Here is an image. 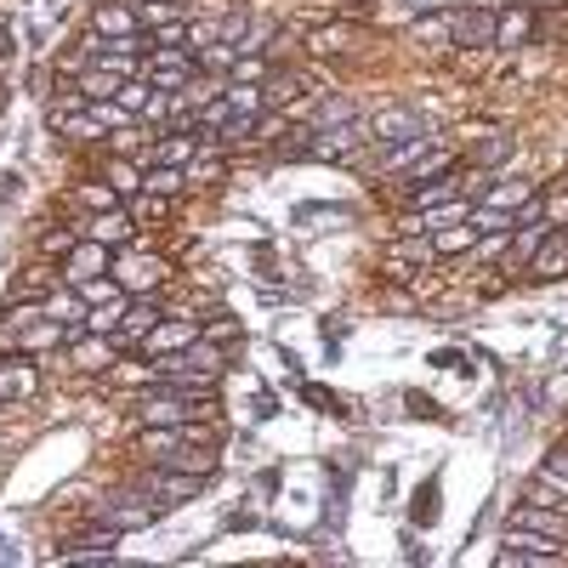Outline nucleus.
I'll return each instance as SVG.
<instances>
[{
    "instance_id": "1",
    "label": "nucleus",
    "mask_w": 568,
    "mask_h": 568,
    "mask_svg": "<svg viewBox=\"0 0 568 568\" xmlns=\"http://www.w3.org/2000/svg\"><path fill=\"white\" fill-rule=\"evenodd\" d=\"M420 136H433V125L409 103H387L364 120V142H375V149H404V142H420Z\"/></svg>"
},
{
    "instance_id": "2",
    "label": "nucleus",
    "mask_w": 568,
    "mask_h": 568,
    "mask_svg": "<svg viewBox=\"0 0 568 568\" xmlns=\"http://www.w3.org/2000/svg\"><path fill=\"white\" fill-rule=\"evenodd\" d=\"M200 74V58L187 52V45H154L149 58H142V74L136 80H149L154 91H165V98H176V91H187Z\"/></svg>"
},
{
    "instance_id": "3",
    "label": "nucleus",
    "mask_w": 568,
    "mask_h": 568,
    "mask_svg": "<svg viewBox=\"0 0 568 568\" xmlns=\"http://www.w3.org/2000/svg\"><path fill=\"white\" fill-rule=\"evenodd\" d=\"M165 511H171V506H165L160 495L142 489V495H109V500H98V511H91V517H98V524H109V529H120V535H131V529L160 524Z\"/></svg>"
},
{
    "instance_id": "4",
    "label": "nucleus",
    "mask_w": 568,
    "mask_h": 568,
    "mask_svg": "<svg viewBox=\"0 0 568 568\" xmlns=\"http://www.w3.org/2000/svg\"><path fill=\"white\" fill-rule=\"evenodd\" d=\"M114 284H120V291L125 296H149V291H160V284H165V262L160 256H120L114 262Z\"/></svg>"
},
{
    "instance_id": "5",
    "label": "nucleus",
    "mask_w": 568,
    "mask_h": 568,
    "mask_svg": "<svg viewBox=\"0 0 568 568\" xmlns=\"http://www.w3.org/2000/svg\"><path fill=\"white\" fill-rule=\"evenodd\" d=\"M142 489H149V495H160L165 506H176V500H187V495H200L205 489V478H200V471H176V466H149V478H142Z\"/></svg>"
},
{
    "instance_id": "6",
    "label": "nucleus",
    "mask_w": 568,
    "mask_h": 568,
    "mask_svg": "<svg viewBox=\"0 0 568 568\" xmlns=\"http://www.w3.org/2000/svg\"><path fill=\"white\" fill-rule=\"evenodd\" d=\"M495 23H500V12H489V7H460L455 12V45H466V52H489Z\"/></svg>"
},
{
    "instance_id": "7",
    "label": "nucleus",
    "mask_w": 568,
    "mask_h": 568,
    "mask_svg": "<svg viewBox=\"0 0 568 568\" xmlns=\"http://www.w3.org/2000/svg\"><path fill=\"white\" fill-rule=\"evenodd\" d=\"M535 194H540V187H535L529 176H484L478 205H495V211H511V216H517V205H529Z\"/></svg>"
},
{
    "instance_id": "8",
    "label": "nucleus",
    "mask_w": 568,
    "mask_h": 568,
    "mask_svg": "<svg viewBox=\"0 0 568 568\" xmlns=\"http://www.w3.org/2000/svg\"><path fill=\"white\" fill-rule=\"evenodd\" d=\"M165 318V307L160 302H149V296H131L125 302V318H120V329H114V342L120 347H142V336H149V329Z\"/></svg>"
},
{
    "instance_id": "9",
    "label": "nucleus",
    "mask_w": 568,
    "mask_h": 568,
    "mask_svg": "<svg viewBox=\"0 0 568 568\" xmlns=\"http://www.w3.org/2000/svg\"><path fill=\"white\" fill-rule=\"evenodd\" d=\"M98 273H109V245H98V240H80L69 256H63V284H80L85 278H98Z\"/></svg>"
},
{
    "instance_id": "10",
    "label": "nucleus",
    "mask_w": 568,
    "mask_h": 568,
    "mask_svg": "<svg viewBox=\"0 0 568 568\" xmlns=\"http://www.w3.org/2000/svg\"><path fill=\"white\" fill-rule=\"evenodd\" d=\"M187 342H200V324L194 318H160L154 329H149V336H142V353H182Z\"/></svg>"
},
{
    "instance_id": "11",
    "label": "nucleus",
    "mask_w": 568,
    "mask_h": 568,
    "mask_svg": "<svg viewBox=\"0 0 568 568\" xmlns=\"http://www.w3.org/2000/svg\"><path fill=\"white\" fill-rule=\"evenodd\" d=\"M34 387H40V375L29 369V353L0 358V404H23V398H34Z\"/></svg>"
},
{
    "instance_id": "12",
    "label": "nucleus",
    "mask_w": 568,
    "mask_h": 568,
    "mask_svg": "<svg viewBox=\"0 0 568 568\" xmlns=\"http://www.w3.org/2000/svg\"><path fill=\"white\" fill-rule=\"evenodd\" d=\"M80 240H98V245H109V251H125L131 245V211H98V216H91L85 222V233H80Z\"/></svg>"
},
{
    "instance_id": "13",
    "label": "nucleus",
    "mask_w": 568,
    "mask_h": 568,
    "mask_svg": "<svg viewBox=\"0 0 568 568\" xmlns=\"http://www.w3.org/2000/svg\"><path fill=\"white\" fill-rule=\"evenodd\" d=\"M91 34H103V40H131V34H149V29H142L136 7L114 0V7H98V18H91Z\"/></svg>"
},
{
    "instance_id": "14",
    "label": "nucleus",
    "mask_w": 568,
    "mask_h": 568,
    "mask_svg": "<svg viewBox=\"0 0 568 568\" xmlns=\"http://www.w3.org/2000/svg\"><path fill=\"white\" fill-rule=\"evenodd\" d=\"M506 529H535V535H551V540H562V529H568V517L562 511H551V506H535V500H524L511 517H506Z\"/></svg>"
},
{
    "instance_id": "15",
    "label": "nucleus",
    "mask_w": 568,
    "mask_h": 568,
    "mask_svg": "<svg viewBox=\"0 0 568 568\" xmlns=\"http://www.w3.org/2000/svg\"><path fill=\"white\" fill-rule=\"evenodd\" d=\"M529 273H535V278H562V273H568V227H551V233H546L540 251H535V262H529Z\"/></svg>"
},
{
    "instance_id": "16",
    "label": "nucleus",
    "mask_w": 568,
    "mask_h": 568,
    "mask_svg": "<svg viewBox=\"0 0 568 568\" xmlns=\"http://www.w3.org/2000/svg\"><path fill=\"white\" fill-rule=\"evenodd\" d=\"M478 240H484V233L471 227V222H444V227H433V251H438V256H471V251H478Z\"/></svg>"
},
{
    "instance_id": "17",
    "label": "nucleus",
    "mask_w": 568,
    "mask_h": 568,
    "mask_svg": "<svg viewBox=\"0 0 568 568\" xmlns=\"http://www.w3.org/2000/svg\"><path fill=\"white\" fill-rule=\"evenodd\" d=\"M529 40H535V12H529V7H511V12H500V23H495V45L517 52V45H529Z\"/></svg>"
},
{
    "instance_id": "18",
    "label": "nucleus",
    "mask_w": 568,
    "mask_h": 568,
    "mask_svg": "<svg viewBox=\"0 0 568 568\" xmlns=\"http://www.w3.org/2000/svg\"><path fill=\"white\" fill-rule=\"evenodd\" d=\"M455 194H460V176L449 171V176H438V182H415V187H409V205H415V211H433V205H449Z\"/></svg>"
},
{
    "instance_id": "19",
    "label": "nucleus",
    "mask_w": 568,
    "mask_h": 568,
    "mask_svg": "<svg viewBox=\"0 0 568 568\" xmlns=\"http://www.w3.org/2000/svg\"><path fill=\"white\" fill-rule=\"evenodd\" d=\"M415 40L433 45V52L455 45V12H426V18H415Z\"/></svg>"
},
{
    "instance_id": "20",
    "label": "nucleus",
    "mask_w": 568,
    "mask_h": 568,
    "mask_svg": "<svg viewBox=\"0 0 568 568\" xmlns=\"http://www.w3.org/2000/svg\"><path fill=\"white\" fill-rule=\"evenodd\" d=\"M364 40V29H353V23H324V29H307V45L313 52H347V45H358Z\"/></svg>"
},
{
    "instance_id": "21",
    "label": "nucleus",
    "mask_w": 568,
    "mask_h": 568,
    "mask_svg": "<svg viewBox=\"0 0 568 568\" xmlns=\"http://www.w3.org/2000/svg\"><path fill=\"white\" fill-rule=\"evenodd\" d=\"M91 103H114L120 98V85H125V74H109V69H80V80H74Z\"/></svg>"
},
{
    "instance_id": "22",
    "label": "nucleus",
    "mask_w": 568,
    "mask_h": 568,
    "mask_svg": "<svg viewBox=\"0 0 568 568\" xmlns=\"http://www.w3.org/2000/svg\"><path fill=\"white\" fill-rule=\"evenodd\" d=\"M182 187H187L182 165H149V176H142V194H160V200H176Z\"/></svg>"
},
{
    "instance_id": "23",
    "label": "nucleus",
    "mask_w": 568,
    "mask_h": 568,
    "mask_svg": "<svg viewBox=\"0 0 568 568\" xmlns=\"http://www.w3.org/2000/svg\"><path fill=\"white\" fill-rule=\"evenodd\" d=\"M114 353H120V342H114V336L103 342V336H91V329L74 342V358H80L85 369H109V364H114Z\"/></svg>"
},
{
    "instance_id": "24",
    "label": "nucleus",
    "mask_w": 568,
    "mask_h": 568,
    "mask_svg": "<svg viewBox=\"0 0 568 568\" xmlns=\"http://www.w3.org/2000/svg\"><path fill=\"white\" fill-rule=\"evenodd\" d=\"M546 233H551L546 222H540V227H517V245L506 251V267H529V262H535V251H540V240H546Z\"/></svg>"
},
{
    "instance_id": "25",
    "label": "nucleus",
    "mask_w": 568,
    "mask_h": 568,
    "mask_svg": "<svg viewBox=\"0 0 568 568\" xmlns=\"http://www.w3.org/2000/svg\"><path fill=\"white\" fill-rule=\"evenodd\" d=\"M387 256H393V262H409V267H415V262L426 267V262H433L438 251H433V233H420V240H415V233H404V240H398Z\"/></svg>"
},
{
    "instance_id": "26",
    "label": "nucleus",
    "mask_w": 568,
    "mask_h": 568,
    "mask_svg": "<svg viewBox=\"0 0 568 568\" xmlns=\"http://www.w3.org/2000/svg\"><path fill=\"white\" fill-rule=\"evenodd\" d=\"M466 222L478 227V233H517V216L511 211H495V205H471Z\"/></svg>"
},
{
    "instance_id": "27",
    "label": "nucleus",
    "mask_w": 568,
    "mask_h": 568,
    "mask_svg": "<svg viewBox=\"0 0 568 568\" xmlns=\"http://www.w3.org/2000/svg\"><path fill=\"white\" fill-rule=\"evenodd\" d=\"M120 296H125V291L114 284V273H98V278L80 284V302H85V307H103V302H120Z\"/></svg>"
},
{
    "instance_id": "28",
    "label": "nucleus",
    "mask_w": 568,
    "mask_h": 568,
    "mask_svg": "<svg viewBox=\"0 0 568 568\" xmlns=\"http://www.w3.org/2000/svg\"><path fill=\"white\" fill-rule=\"evenodd\" d=\"M353 120H358L353 98H329V103H318V125L313 131H336V125H353Z\"/></svg>"
},
{
    "instance_id": "29",
    "label": "nucleus",
    "mask_w": 568,
    "mask_h": 568,
    "mask_svg": "<svg viewBox=\"0 0 568 568\" xmlns=\"http://www.w3.org/2000/svg\"><path fill=\"white\" fill-rule=\"evenodd\" d=\"M74 200H80L85 211H114V205H120V187H114V182H85Z\"/></svg>"
},
{
    "instance_id": "30",
    "label": "nucleus",
    "mask_w": 568,
    "mask_h": 568,
    "mask_svg": "<svg viewBox=\"0 0 568 568\" xmlns=\"http://www.w3.org/2000/svg\"><path fill=\"white\" fill-rule=\"evenodd\" d=\"M524 500H535V506H551V511H568V500H562V489H557V478H551V471H540V478L524 489Z\"/></svg>"
},
{
    "instance_id": "31",
    "label": "nucleus",
    "mask_w": 568,
    "mask_h": 568,
    "mask_svg": "<svg viewBox=\"0 0 568 568\" xmlns=\"http://www.w3.org/2000/svg\"><path fill=\"white\" fill-rule=\"evenodd\" d=\"M200 336L216 347H233V342H245V329H240V318H211V324H200Z\"/></svg>"
},
{
    "instance_id": "32",
    "label": "nucleus",
    "mask_w": 568,
    "mask_h": 568,
    "mask_svg": "<svg viewBox=\"0 0 568 568\" xmlns=\"http://www.w3.org/2000/svg\"><path fill=\"white\" fill-rule=\"evenodd\" d=\"M114 103H120L125 114H149V103H154V91H149V85H142V80H125Z\"/></svg>"
},
{
    "instance_id": "33",
    "label": "nucleus",
    "mask_w": 568,
    "mask_h": 568,
    "mask_svg": "<svg viewBox=\"0 0 568 568\" xmlns=\"http://www.w3.org/2000/svg\"><path fill=\"white\" fill-rule=\"evenodd\" d=\"M415 524H420V529L438 524V478H426V489L415 495Z\"/></svg>"
},
{
    "instance_id": "34",
    "label": "nucleus",
    "mask_w": 568,
    "mask_h": 568,
    "mask_svg": "<svg viewBox=\"0 0 568 568\" xmlns=\"http://www.w3.org/2000/svg\"><path fill=\"white\" fill-rule=\"evenodd\" d=\"M426 149H433V136H420V142H404V149H382V165H387V171H398V165L420 160Z\"/></svg>"
},
{
    "instance_id": "35",
    "label": "nucleus",
    "mask_w": 568,
    "mask_h": 568,
    "mask_svg": "<svg viewBox=\"0 0 568 568\" xmlns=\"http://www.w3.org/2000/svg\"><path fill=\"white\" fill-rule=\"evenodd\" d=\"M449 171H455V154H433L426 165L409 171V187H415V182H438V176H449Z\"/></svg>"
},
{
    "instance_id": "36",
    "label": "nucleus",
    "mask_w": 568,
    "mask_h": 568,
    "mask_svg": "<svg viewBox=\"0 0 568 568\" xmlns=\"http://www.w3.org/2000/svg\"><path fill=\"white\" fill-rule=\"evenodd\" d=\"M187 34H194V23H182V18H171V23L149 29V40H154V45H187Z\"/></svg>"
},
{
    "instance_id": "37",
    "label": "nucleus",
    "mask_w": 568,
    "mask_h": 568,
    "mask_svg": "<svg viewBox=\"0 0 568 568\" xmlns=\"http://www.w3.org/2000/svg\"><path fill=\"white\" fill-rule=\"evenodd\" d=\"M109 176H114V187H120V200H125V194H142V176H136V165H131V160H114V165H109Z\"/></svg>"
},
{
    "instance_id": "38",
    "label": "nucleus",
    "mask_w": 568,
    "mask_h": 568,
    "mask_svg": "<svg viewBox=\"0 0 568 568\" xmlns=\"http://www.w3.org/2000/svg\"><path fill=\"white\" fill-rule=\"evenodd\" d=\"M511 154V136H489V142H478V154H471V160H478V165H500Z\"/></svg>"
},
{
    "instance_id": "39",
    "label": "nucleus",
    "mask_w": 568,
    "mask_h": 568,
    "mask_svg": "<svg viewBox=\"0 0 568 568\" xmlns=\"http://www.w3.org/2000/svg\"><path fill=\"white\" fill-rule=\"evenodd\" d=\"M540 222H546V200L540 194L529 205H517V227H540Z\"/></svg>"
},
{
    "instance_id": "40",
    "label": "nucleus",
    "mask_w": 568,
    "mask_h": 568,
    "mask_svg": "<svg viewBox=\"0 0 568 568\" xmlns=\"http://www.w3.org/2000/svg\"><path fill=\"white\" fill-rule=\"evenodd\" d=\"M546 471H551L557 484H568V444H557V449L546 455Z\"/></svg>"
},
{
    "instance_id": "41",
    "label": "nucleus",
    "mask_w": 568,
    "mask_h": 568,
    "mask_svg": "<svg viewBox=\"0 0 568 568\" xmlns=\"http://www.w3.org/2000/svg\"><path fill=\"white\" fill-rule=\"evenodd\" d=\"M433 364H438V369H471V364H466V353H449V347H444V353H433Z\"/></svg>"
},
{
    "instance_id": "42",
    "label": "nucleus",
    "mask_w": 568,
    "mask_h": 568,
    "mask_svg": "<svg viewBox=\"0 0 568 568\" xmlns=\"http://www.w3.org/2000/svg\"><path fill=\"white\" fill-rule=\"evenodd\" d=\"M18 187H23V176H18V171H7V176H0V205H7V200H18Z\"/></svg>"
},
{
    "instance_id": "43",
    "label": "nucleus",
    "mask_w": 568,
    "mask_h": 568,
    "mask_svg": "<svg viewBox=\"0 0 568 568\" xmlns=\"http://www.w3.org/2000/svg\"><path fill=\"white\" fill-rule=\"evenodd\" d=\"M302 398H307V404H313V409H336V398H329V393H324V387H302Z\"/></svg>"
},
{
    "instance_id": "44",
    "label": "nucleus",
    "mask_w": 568,
    "mask_h": 568,
    "mask_svg": "<svg viewBox=\"0 0 568 568\" xmlns=\"http://www.w3.org/2000/svg\"><path fill=\"white\" fill-rule=\"evenodd\" d=\"M7 58H12V29L0 23V63H7Z\"/></svg>"
},
{
    "instance_id": "45",
    "label": "nucleus",
    "mask_w": 568,
    "mask_h": 568,
    "mask_svg": "<svg viewBox=\"0 0 568 568\" xmlns=\"http://www.w3.org/2000/svg\"><path fill=\"white\" fill-rule=\"evenodd\" d=\"M0 114H7V85H0Z\"/></svg>"
}]
</instances>
